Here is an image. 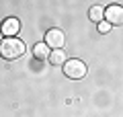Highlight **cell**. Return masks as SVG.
I'll return each instance as SVG.
<instances>
[{
  "label": "cell",
  "mask_w": 123,
  "mask_h": 117,
  "mask_svg": "<svg viewBox=\"0 0 123 117\" xmlns=\"http://www.w3.org/2000/svg\"><path fill=\"white\" fill-rule=\"evenodd\" d=\"M25 53V43L17 37H4L0 43V56L4 60H17Z\"/></svg>",
  "instance_id": "1"
},
{
  "label": "cell",
  "mask_w": 123,
  "mask_h": 117,
  "mask_svg": "<svg viewBox=\"0 0 123 117\" xmlns=\"http://www.w3.org/2000/svg\"><path fill=\"white\" fill-rule=\"evenodd\" d=\"M86 72H88V68L82 60H68L64 64V74L68 78H72V80H82L86 76Z\"/></svg>",
  "instance_id": "2"
},
{
  "label": "cell",
  "mask_w": 123,
  "mask_h": 117,
  "mask_svg": "<svg viewBox=\"0 0 123 117\" xmlns=\"http://www.w3.org/2000/svg\"><path fill=\"white\" fill-rule=\"evenodd\" d=\"M64 43H66V35L62 29H49L45 33V45L49 49H64Z\"/></svg>",
  "instance_id": "3"
},
{
  "label": "cell",
  "mask_w": 123,
  "mask_h": 117,
  "mask_svg": "<svg viewBox=\"0 0 123 117\" xmlns=\"http://www.w3.org/2000/svg\"><path fill=\"white\" fill-rule=\"evenodd\" d=\"M105 23L113 25H123V6L119 4H111L109 8L105 10Z\"/></svg>",
  "instance_id": "4"
},
{
  "label": "cell",
  "mask_w": 123,
  "mask_h": 117,
  "mask_svg": "<svg viewBox=\"0 0 123 117\" xmlns=\"http://www.w3.org/2000/svg\"><path fill=\"white\" fill-rule=\"evenodd\" d=\"M18 31H21V21H18L17 17L4 19V23L0 25V33H2V37H14Z\"/></svg>",
  "instance_id": "5"
},
{
  "label": "cell",
  "mask_w": 123,
  "mask_h": 117,
  "mask_svg": "<svg viewBox=\"0 0 123 117\" xmlns=\"http://www.w3.org/2000/svg\"><path fill=\"white\" fill-rule=\"evenodd\" d=\"M49 47L45 45V41H41V43H35L33 45V56L37 58V60H49Z\"/></svg>",
  "instance_id": "6"
},
{
  "label": "cell",
  "mask_w": 123,
  "mask_h": 117,
  "mask_svg": "<svg viewBox=\"0 0 123 117\" xmlns=\"http://www.w3.org/2000/svg\"><path fill=\"white\" fill-rule=\"evenodd\" d=\"M49 62H51L53 66H62V64H66V53H64V49H53L51 53H49Z\"/></svg>",
  "instance_id": "7"
},
{
  "label": "cell",
  "mask_w": 123,
  "mask_h": 117,
  "mask_svg": "<svg viewBox=\"0 0 123 117\" xmlns=\"http://www.w3.org/2000/svg\"><path fill=\"white\" fill-rule=\"evenodd\" d=\"M88 17H90L92 23H103L105 21V10H103L101 6H92L90 13H88Z\"/></svg>",
  "instance_id": "8"
},
{
  "label": "cell",
  "mask_w": 123,
  "mask_h": 117,
  "mask_svg": "<svg viewBox=\"0 0 123 117\" xmlns=\"http://www.w3.org/2000/svg\"><path fill=\"white\" fill-rule=\"evenodd\" d=\"M98 31H101V33H109V31H111V25H109V23H105V21L98 23Z\"/></svg>",
  "instance_id": "9"
},
{
  "label": "cell",
  "mask_w": 123,
  "mask_h": 117,
  "mask_svg": "<svg viewBox=\"0 0 123 117\" xmlns=\"http://www.w3.org/2000/svg\"><path fill=\"white\" fill-rule=\"evenodd\" d=\"M2 39H4V37H2V33H0V43H2Z\"/></svg>",
  "instance_id": "10"
}]
</instances>
